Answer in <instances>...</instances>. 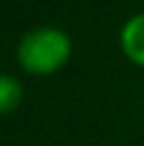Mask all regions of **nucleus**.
I'll list each match as a JSON object with an SVG mask.
<instances>
[{
  "label": "nucleus",
  "instance_id": "nucleus-1",
  "mask_svg": "<svg viewBox=\"0 0 144 146\" xmlns=\"http://www.w3.org/2000/svg\"><path fill=\"white\" fill-rule=\"evenodd\" d=\"M72 58V38L58 27H34L17 43V62L34 77L55 74Z\"/></svg>",
  "mask_w": 144,
  "mask_h": 146
},
{
  "label": "nucleus",
  "instance_id": "nucleus-2",
  "mask_svg": "<svg viewBox=\"0 0 144 146\" xmlns=\"http://www.w3.org/2000/svg\"><path fill=\"white\" fill-rule=\"evenodd\" d=\"M120 50L132 65L144 70V12L132 15L120 29Z\"/></svg>",
  "mask_w": 144,
  "mask_h": 146
},
{
  "label": "nucleus",
  "instance_id": "nucleus-3",
  "mask_svg": "<svg viewBox=\"0 0 144 146\" xmlns=\"http://www.w3.org/2000/svg\"><path fill=\"white\" fill-rule=\"evenodd\" d=\"M24 98V89L17 77L0 74V115H10L19 108Z\"/></svg>",
  "mask_w": 144,
  "mask_h": 146
}]
</instances>
